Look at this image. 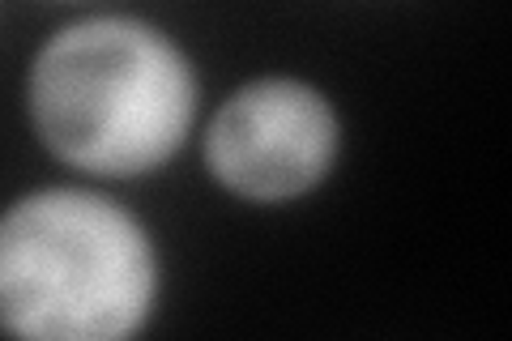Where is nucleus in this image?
Returning a JSON list of instances; mask_svg holds the SVG:
<instances>
[{
	"mask_svg": "<svg viewBox=\"0 0 512 341\" xmlns=\"http://www.w3.org/2000/svg\"><path fill=\"white\" fill-rule=\"evenodd\" d=\"M342 154V120L303 77H256L231 90L205 124L214 184L252 205H286L316 192Z\"/></svg>",
	"mask_w": 512,
	"mask_h": 341,
	"instance_id": "3",
	"label": "nucleus"
},
{
	"mask_svg": "<svg viewBox=\"0 0 512 341\" xmlns=\"http://www.w3.org/2000/svg\"><path fill=\"white\" fill-rule=\"evenodd\" d=\"M163 269L133 209L94 188H35L0 214V329L26 341H124Z\"/></svg>",
	"mask_w": 512,
	"mask_h": 341,
	"instance_id": "2",
	"label": "nucleus"
},
{
	"mask_svg": "<svg viewBox=\"0 0 512 341\" xmlns=\"http://www.w3.org/2000/svg\"><path fill=\"white\" fill-rule=\"evenodd\" d=\"M201 81L154 22L99 13L60 26L26 73V111L43 150L94 180H137L184 150Z\"/></svg>",
	"mask_w": 512,
	"mask_h": 341,
	"instance_id": "1",
	"label": "nucleus"
}]
</instances>
